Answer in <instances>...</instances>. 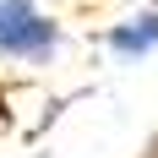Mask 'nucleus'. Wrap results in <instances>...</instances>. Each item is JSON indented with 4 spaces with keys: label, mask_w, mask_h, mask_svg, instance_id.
<instances>
[{
    "label": "nucleus",
    "mask_w": 158,
    "mask_h": 158,
    "mask_svg": "<svg viewBox=\"0 0 158 158\" xmlns=\"http://www.w3.org/2000/svg\"><path fill=\"white\" fill-rule=\"evenodd\" d=\"M60 49V22L38 0H0V55L22 65H44Z\"/></svg>",
    "instance_id": "obj_1"
},
{
    "label": "nucleus",
    "mask_w": 158,
    "mask_h": 158,
    "mask_svg": "<svg viewBox=\"0 0 158 158\" xmlns=\"http://www.w3.org/2000/svg\"><path fill=\"white\" fill-rule=\"evenodd\" d=\"M104 44H109L114 60H142V55H153L158 49V11H136L126 22H114L104 33Z\"/></svg>",
    "instance_id": "obj_2"
},
{
    "label": "nucleus",
    "mask_w": 158,
    "mask_h": 158,
    "mask_svg": "<svg viewBox=\"0 0 158 158\" xmlns=\"http://www.w3.org/2000/svg\"><path fill=\"white\" fill-rule=\"evenodd\" d=\"M6 131H11V98L0 93V136H6Z\"/></svg>",
    "instance_id": "obj_3"
},
{
    "label": "nucleus",
    "mask_w": 158,
    "mask_h": 158,
    "mask_svg": "<svg viewBox=\"0 0 158 158\" xmlns=\"http://www.w3.org/2000/svg\"><path fill=\"white\" fill-rule=\"evenodd\" d=\"M153 11H158V0H153Z\"/></svg>",
    "instance_id": "obj_4"
}]
</instances>
